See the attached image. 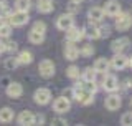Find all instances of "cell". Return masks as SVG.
<instances>
[{"label":"cell","mask_w":132,"mask_h":126,"mask_svg":"<svg viewBox=\"0 0 132 126\" xmlns=\"http://www.w3.org/2000/svg\"><path fill=\"white\" fill-rule=\"evenodd\" d=\"M30 20V17H28V12H23V10H16L13 13H10V25H13V27H22Z\"/></svg>","instance_id":"6da1fadb"},{"label":"cell","mask_w":132,"mask_h":126,"mask_svg":"<svg viewBox=\"0 0 132 126\" xmlns=\"http://www.w3.org/2000/svg\"><path fill=\"white\" fill-rule=\"evenodd\" d=\"M38 71L43 78H51L55 75V63L51 60H41L38 65Z\"/></svg>","instance_id":"7a4b0ae2"},{"label":"cell","mask_w":132,"mask_h":126,"mask_svg":"<svg viewBox=\"0 0 132 126\" xmlns=\"http://www.w3.org/2000/svg\"><path fill=\"white\" fill-rule=\"evenodd\" d=\"M71 108V103H69V98H66V96H60V98H56L55 101H53V110L56 113H66Z\"/></svg>","instance_id":"3957f363"},{"label":"cell","mask_w":132,"mask_h":126,"mask_svg":"<svg viewBox=\"0 0 132 126\" xmlns=\"http://www.w3.org/2000/svg\"><path fill=\"white\" fill-rule=\"evenodd\" d=\"M33 98H35V103L46 104V103H50V100H51V91L46 90V88H38V90L35 91V95H33Z\"/></svg>","instance_id":"277c9868"},{"label":"cell","mask_w":132,"mask_h":126,"mask_svg":"<svg viewBox=\"0 0 132 126\" xmlns=\"http://www.w3.org/2000/svg\"><path fill=\"white\" fill-rule=\"evenodd\" d=\"M132 25V17L130 13H119L117 15V18H116V28L117 30H127Z\"/></svg>","instance_id":"5b68a950"},{"label":"cell","mask_w":132,"mask_h":126,"mask_svg":"<svg viewBox=\"0 0 132 126\" xmlns=\"http://www.w3.org/2000/svg\"><path fill=\"white\" fill-rule=\"evenodd\" d=\"M102 86H104L106 91L109 93H114L119 88V80L114 76V75H104V80H102Z\"/></svg>","instance_id":"8992f818"},{"label":"cell","mask_w":132,"mask_h":126,"mask_svg":"<svg viewBox=\"0 0 132 126\" xmlns=\"http://www.w3.org/2000/svg\"><path fill=\"white\" fill-rule=\"evenodd\" d=\"M73 25H74V18H73L71 13H64L56 20V27L60 28V30H63V32H66L68 28H71Z\"/></svg>","instance_id":"52a82bcc"},{"label":"cell","mask_w":132,"mask_h":126,"mask_svg":"<svg viewBox=\"0 0 132 126\" xmlns=\"http://www.w3.org/2000/svg\"><path fill=\"white\" fill-rule=\"evenodd\" d=\"M102 10H104V13L109 15V17H117L119 13H121L122 8H121V3H119L117 0H109V2L104 5Z\"/></svg>","instance_id":"ba28073f"},{"label":"cell","mask_w":132,"mask_h":126,"mask_svg":"<svg viewBox=\"0 0 132 126\" xmlns=\"http://www.w3.org/2000/svg\"><path fill=\"white\" fill-rule=\"evenodd\" d=\"M82 37H84V30H82V28H79V27H73L71 28H68V30H66V40L68 41H79Z\"/></svg>","instance_id":"9c48e42d"},{"label":"cell","mask_w":132,"mask_h":126,"mask_svg":"<svg viewBox=\"0 0 132 126\" xmlns=\"http://www.w3.org/2000/svg\"><path fill=\"white\" fill-rule=\"evenodd\" d=\"M104 104H106V108L109 111H116V110H119L121 108V104H122V100H121V96L119 95H109L106 98V101H104Z\"/></svg>","instance_id":"30bf717a"},{"label":"cell","mask_w":132,"mask_h":126,"mask_svg":"<svg viewBox=\"0 0 132 126\" xmlns=\"http://www.w3.org/2000/svg\"><path fill=\"white\" fill-rule=\"evenodd\" d=\"M109 65L112 66V68H116V70H122V68H126V66L129 65V58L124 57L122 53H116Z\"/></svg>","instance_id":"8fae6325"},{"label":"cell","mask_w":132,"mask_h":126,"mask_svg":"<svg viewBox=\"0 0 132 126\" xmlns=\"http://www.w3.org/2000/svg\"><path fill=\"white\" fill-rule=\"evenodd\" d=\"M129 43H130V40L127 38V37H121V38H117V40H114V41H112L111 48H112V52H114V53H122L124 50L129 47Z\"/></svg>","instance_id":"7c38bea8"},{"label":"cell","mask_w":132,"mask_h":126,"mask_svg":"<svg viewBox=\"0 0 132 126\" xmlns=\"http://www.w3.org/2000/svg\"><path fill=\"white\" fill-rule=\"evenodd\" d=\"M78 57H79V48L73 45V41H68V45L64 47V58L69 61H74Z\"/></svg>","instance_id":"4fadbf2b"},{"label":"cell","mask_w":132,"mask_h":126,"mask_svg":"<svg viewBox=\"0 0 132 126\" xmlns=\"http://www.w3.org/2000/svg\"><path fill=\"white\" fill-rule=\"evenodd\" d=\"M84 37H88V38H91V40H96V38H101L99 37V27H96L94 25V22H91V23H88L84 28Z\"/></svg>","instance_id":"5bb4252c"},{"label":"cell","mask_w":132,"mask_h":126,"mask_svg":"<svg viewBox=\"0 0 132 126\" xmlns=\"http://www.w3.org/2000/svg\"><path fill=\"white\" fill-rule=\"evenodd\" d=\"M7 95L10 96V98H18V96L23 95V88L20 83H10V85L7 86Z\"/></svg>","instance_id":"9a60e30c"},{"label":"cell","mask_w":132,"mask_h":126,"mask_svg":"<svg viewBox=\"0 0 132 126\" xmlns=\"http://www.w3.org/2000/svg\"><path fill=\"white\" fill-rule=\"evenodd\" d=\"M36 8H38L40 13H50L55 8V3H53V0H38Z\"/></svg>","instance_id":"2e32d148"},{"label":"cell","mask_w":132,"mask_h":126,"mask_svg":"<svg viewBox=\"0 0 132 126\" xmlns=\"http://www.w3.org/2000/svg\"><path fill=\"white\" fill-rule=\"evenodd\" d=\"M89 20L91 22H101L102 18H104V10H102L101 7H93V8H89Z\"/></svg>","instance_id":"e0dca14e"},{"label":"cell","mask_w":132,"mask_h":126,"mask_svg":"<svg viewBox=\"0 0 132 126\" xmlns=\"http://www.w3.org/2000/svg\"><path fill=\"white\" fill-rule=\"evenodd\" d=\"M18 123L20 124H35V115L31 111H22L18 115Z\"/></svg>","instance_id":"ac0fdd59"},{"label":"cell","mask_w":132,"mask_h":126,"mask_svg":"<svg viewBox=\"0 0 132 126\" xmlns=\"http://www.w3.org/2000/svg\"><path fill=\"white\" fill-rule=\"evenodd\" d=\"M15 113L12 108H2L0 110V123H10L12 120H13Z\"/></svg>","instance_id":"d6986e66"},{"label":"cell","mask_w":132,"mask_h":126,"mask_svg":"<svg viewBox=\"0 0 132 126\" xmlns=\"http://www.w3.org/2000/svg\"><path fill=\"white\" fill-rule=\"evenodd\" d=\"M93 68L96 70L97 73H106V71L109 70V61H107L106 58H99V60H96Z\"/></svg>","instance_id":"ffe728a7"},{"label":"cell","mask_w":132,"mask_h":126,"mask_svg":"<svg viewBox=\"0 0 132 126\" xmlns=\"http://www.w3.org/2000/svg\"><path fill=\"white\" fill-rule=\"evenodd\" d=\"M43 38H45V33H41L38 30H33V28H31V32L28 33V40L35 45H40L41 41H43Z\"/></svg>","instance_id":"44dd1931"},{"label":"cell","mask_w":132,"mask_h":126,"mask_svg":"<svg viewBox=\"0 0 132 126\" xmlns=\"http://www.w3.org/2000/svg\"><path fill=\"white\" fill-rule=\"evenodd\" d=\"M96 75H97V71L94 68H86L81 73V76H82V81H96Z\"/></svg>","instance_id":"7402d4cb"},{"label":"cell","mask_w":132,"mask_h":126,"mask_svg":"<svg viewBox=\"0 0 132 126\" xmlns=\"http://www.w3.org/2000/svg\"><path fill=\"white\" fill-rule=\"evenodd\" d=\"M31 61H33V55L30 52H27V50H23L18 55V63H22V65H28V63H31Z\"/></svg>","instance_id":"603a6c76"},{"label":"cell","mask_w":132,"mask_h":126,"mask_svg":"<svg viewBox=\"0 0 132 126\" xmlns=\"http://www.w3.org/2000/svg\"><path fill=\"white\" fill-rule=\"evenodd\" d=\"M15 7H16V10L28 12V10H30V7H31V3H30V0H16Z\"/></svg>","instance_id":"cb8c5ba5"},{"label":"cell","mask_w":132,"mask_h":126,"mask_svg":"<svg viewBox=\"0 0 132 126\" xmlns=\"http://www.w3.org/2000/svg\"><path fill=\"white\" fill-rule=\"evenodd\" d=\"M66 75H68L69 78H79V68L74 66V65H71L68 70H66Z\"/></svg>","instance_id":"d4e9b609"},{"label":"cell","mask_w":132,"mask_h":126,"mask_svg":"<svg viewBox=\"0 0 132 126\" xmlns=\"http://www.w3.org/2000/svg\"><path fill=\"white\" fill-rule=\"evenodd\" d=\"M121 124H124V126H130L132 124V111L124 113L122 118H121Z\"/></svg>","instance_id":"484cf974"},{"label":"cell","mask_w":132,"mask_h":126,"mask_svg":"<svg viewBox=\"0 0 132 126\" xmlns=\"http://www.w3.org/2000/svg\"><path fill=\"white\" fill-rule=\"evenodd\" d=\"M18 66V58H7L5 60V68L7 70H13Z\"/></svg>","instance_id":"4316f807"},{"label":"cell","mask_w":132,"mask_h":126,"mask_svg":"<svg viewBox=\"0 0 132 126\" xmlns=\"http://www.w3.org/2000/svg\"><path fill=\"white\" fill-rule=\"evenodd\" d=\"M79 12V2H76V0H73L71 3L68 5V13H71V15H74V13H78Z\"/></svg>","instance_id":"83f0119b"},{"label":"cell","mask_w":132,"mask_h":126,"mask_svg":"<svg viewBox=\"0 0 132 126\" xmlns=\"http://www.w3.org/2000/svg\"><path fill=\"white\" fill-rule=\"evenodd\" d=\"M81 55H84V57H89V55H93L94 53V47L93 45H82V48H81Z\"/></svg>","instance_id":"f1b7e54d"},{"label":"cell","mask_w":132,"mask_h":126,"mask_svg":"<svg viewBox=\"0 0 132 126\" xmlns=\"http://www.w3.org/2000/svg\"><path fill=\"white\" fill-rule=\"evenodd\" d=\"M10 33H12V25L3 23L2 27H0V37H8Z\"/></svg>","instance_id":"f546056e"},{"label":"cell","mask_w":132,"mask_h":126,"mask_svg":"<svg viewBox=\"0 0 132 126\" xmlns=\"http://www.w3.org/2000/svg\"><path fill=\"white\" fill-rule=\"evenodd\" d=\"M111 33V28L107 27V25H102V27H99V37L101 38H104V37H109Z\"/></svg>","instance_id":"4dcf8cb0"},{"label":"cell","mask_w":132,"mask_h":126,"mask_svg":"<svg viewBox=\"0 0 132 126\" xmlns=\"http://www.w3.org/2000/svg\"><path fill=\"white\" fill-rule=\"evenodd\" d=\"M33 30H38L41 33L46 32V25H45V22H36L35 25H33Z\"/></svg>","instance_id":"1f68e13d"},{"label":"cell","mask_w":132,"mask_h":126,"mask_svg":"<svg viewBox=\"0 0 132 126\" xmlns=\"http://www.w3.org/2000/svg\"><path fill=\"white\" fill-rule=\"evenodd\" d=\"M3 50H7V52H15L16 43L15 41H7V43H3Z\"/></svg>","instance_id":"d6a6232c"},{"label":"cell","mask_w":132,"mask_h":126,"mask_svg":"<svg viewBox=\"0 0 132 126\" xmlns=\"http://www.w3.org/2000/svg\"><path fill=\"white\" fill-rule=\"evenodd\" d=\"M35 123H38V124L45 123V116H43V115H36V116H35Z\"/></svg>","instance_id":"836d02e7"},{"label":"cell","mask_w":132,"mask_h":126,"mask_svg":"<svg viewBox=\"0 0 132 126\" xmlns=\"http://www.w3.org/2000/svg\"><path fill=\"white\" fill-rule=\"evenodd\" d=\"M53 124H66V120H63V118H55V120H53Z\"/></svg>","instance_id":"e575fe53"},{"label":"cell","mask_w":132,"mask_h":126,"mask_svg":"<svg viewBox=\"0 0 132 126\" xmlns=\"http://www.w3.org/2000/svg\"><path fill=\"white\" fill-rule=\"evenodd\" d=\"M3 23H5V20H3V17H2V15H0V27H2V25H3Z\"/></svg>","instance_id":"d590c367"},{"label":"cell","mask_w":132,"mask_h":126,"mask_svg":"<svg viewBox=\"0 0 132 126\" xmlns=\"http://www.w3.org/2000/svg\"><path fill=\"white\" fill-rule=\"evenodd\" d=\"M2 52H5V50H3V43H0V53Z\"/></svg>","instance_id":"8d00e7d4"},{"label":"cell","mask_w":132,"mask_h":126,"mask_svg":"<svg viewBox=\"0 0 132 126\" xmlns=\"http://www.w3.org/2000/svg\"><path fill=\"white\" fill-rule=\"evenodd\" d=\"M129 65H130V66H132V58H130V60H129Z\"/></svg>","instance_id":"74e56055"},{"label":"cell","mask_w":132,"mask_h":126,"mask_svg":"<svg viewBox=\"0 0 132 126\" xmlns=\"http://www.w3.org/2000/svg\"><path fill=\"white\" fill-rule=\"evenodd\" d=\"M76 2H82V0H76Z\"/></svg>","instance_id":"f35d334b"},{"label":"cell","mask_w":132,"mask_h":126,"mask_svg":"<svg viewBox=\"0 0 132 126\" xmlns=\"http://www.w3.org/2000/svg\"><path fill=\"white\" fill-rule=\"evenodd\" d=\"M130 104H132V100H130Z\"/></svg>","instance_id":"ab89813d"}]
</instances>
